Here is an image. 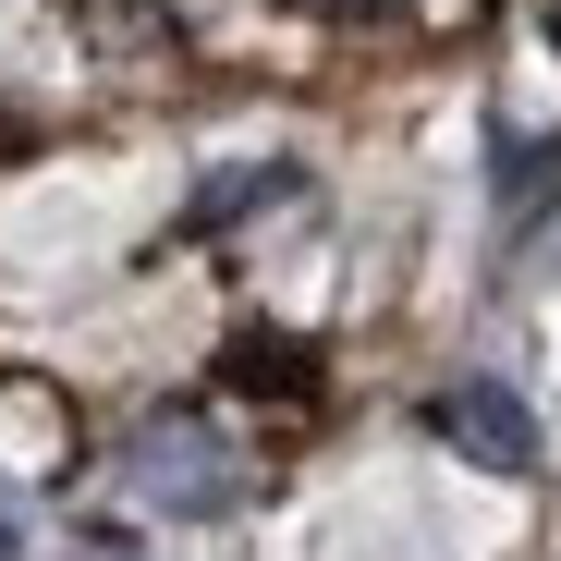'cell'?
<instances>
[{"label":"cell","mask_w":561,"mask_h":561,"mask_svg":"<svg viewBox=\"0 0 561 561\" xmlns=\"http://www.w3.org/2000/svg\"><path fill=\"white\" fill-rule=\"evenodd\" d=\"M123 463H135V489H147L159 513H220V501L244 489V477H232V451H220L208 427H183V415H171V427H135Z\"/></svg>","instance_id":"obj_1"},{"label":"cell","mask_w":561,"mask_h":561,"mask_svg":"<svg viewBox=\"0 0 561 561\" xmlns=\"http://www.w3.org/2000/svg\"><path fill=\"white\" fill-rule=\"evenodd\" d=\"M427 427H439L463 463H489V477H525V463H537V415H525V391H501V379H451V391L427 403Z\"/></svg>","instance_id":"obj_2"},{"label":"cell","mask_w":561,"mask_h":561,"mask_svg":"<svg viewBox=\"0 0 561 561\" xmlns=\"http://www.w3.org/2000/svg\"><path fill=\"white\" fill-rule=\"evenodd\" d=\"M561 196V147H513L501 135V220H537Z\"/></svg>","instance_id":"obj_3"},{"label":"cell","mask_w":561,"mask_h":561,"mask_svg":"<svg viewBox=\"0 0 561 561\" xmlns=\"http://www.w3.org/2000/svg\"><path fill=\"white\" fill-rule=\"evenodd\" d=\"M256 196H280V171H220V183H208V196H196V208H183V232H220V220H244Z\"/></svg>","instance_id":"obj_4"},{"label":"cell","mask_w":561,"mask_h":561,"mask_svg":"<svg viewBox=\"0 0 561 561\" xmlns=\"http://www.w3.org/2000/svg\"><path fill=\"white\" fill-rule=\"evenodd\" d=\"M549 49H561V0H549Z\"/></svg>","instance_id":"obj_5"},{"label":"cell","mask_w":561,"mask_h":561,"mask_svg":"<svg viewBox=\"0 0 561 561\" xmlns=\"http://www.w3.org/2000/svg\"><path fill=\"white\" fill-rule=\"evenodd\" d=\"M0 561H13V525H0Z\"/></svg>","instance_id":"obj_6"},{"label":"cell","mask_w":561,"mask_h":561,"mask_svg":"<svg viewBox=\"0 0 561 561\" xmlns=\"http://www.w3.org/2000/svg\"><path fill=\"white\" fill-rule=\"evenodd\" d=\"M0 147H13V123H0Z\"/></svg>","instance_id":"obj_7"}]
</instances>
